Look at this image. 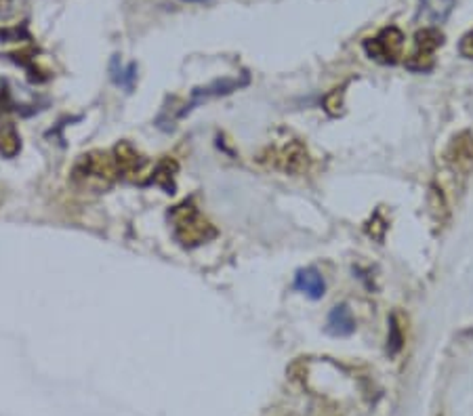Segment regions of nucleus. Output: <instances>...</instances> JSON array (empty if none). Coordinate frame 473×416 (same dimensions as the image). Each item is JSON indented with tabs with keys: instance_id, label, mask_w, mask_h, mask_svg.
<instances>
[{
	"instance_id": "obj_1",
	"label": "nucleus",
	"mask_w": 473,
	"mask_h": 416,
	"mask_svg": "<svg viewBox=\"0 0 473 416\" xmlns=\"http://www.w3.org/2000/svg\"><path fill=\"white\" fill-rule=\"evenodd\" d=\"M168 221L173 225V236L185 249H196V246L207 244L208 240L217 236V230L208 224L194 207V202L185 200L168 213Z\"/></svg>"
},
{
	"instance_id": "obj_2",
	"label": "nucleus",
	"mask_w": 473,
	"mask_h": 416,
	"mask_svg": "<svg viewBox=\"0 0 473 416\" xmlns=\"http://www.w3.org/2000/svg\"><path fill=\"white\" fill-rule=\"evenodd\" d=\"M364 51L371 60L383 66H396L404 51V32L396 26L383 28L377 37L364 40Z\"/></svg>"
},
{
	"instance_id": "obj_3",
	"label": "nucleus",
	"mask_w": 473,
	"mask_h": 416,
	"mask_svg": "<svg viewBox=\"0 0 473 416\" xmlns=\"http://www.w3.org/2000/svg\"><path fill=\"white\" fill-rule=\"evenodd\" d=\"M444 45V34L440 28H423L414 34V49L406 60L411 72H429L436 66V51Z\"/></svg>"
},
{
	"instance_id": "obj_4",
	"label": "nucleus",
	"mask_w": 473,
	"mask_h": 416,
	"mask_svg": "<svg viewBox=\"0 0 473 416\" xmlns=\"http://www.w3.org/2000/svg\"><path fill=\"white\" fill-rule=\"evenodd\" d=\"M74 177L85 181H99V184H110L118 177L114 156L103 154V151H91V154L80 156L74 167Z\"/></svg>"
},
{
	"instance_id": "obj_5",
	"label": "nucleus",
	"mask_w": 473,
	"mask_h": 416,
	"mask_svg": "<svg viewBox=\"0 0 473 416\" xmlns=\"http://www.w3.org/2000/svg\"><path fill=\"white\" fill-rule=\"evenodd\" d=\"M247 85H249V76L244 74L241 80H238V78H224V80H215L213 85H208V86H200V89H194V91H192L190 103H185V108L181 110L179 116H185L188 112H192V110H194L196 105L208 102V99L230 95V93L242 89V86H247Z\"/></svg>"
},
{
	"instance_id": "obj_6",
	"label": "nucleus",
	"mask_w": 473,
	"mask_h": 416,
	"mask_svg": "<svg viewBox=\"0 0 473 416\" xmlns=\"http://www.w3.org/2000/svg\"><path fill=\"white\" fill-rule=\"evenodd\" d=\"M273 167L289 175H301L309 167V154L306 145L299 142H289L282 148L273 151Z\"/></svg>"
},
{
	"instance_id": "obj_7",
	"label": "nucleus",
	"mask_w": 473,
	"mask_h": 416,
	"mask_svg": "<svg viewBox=\"0 0 473 416\" xmlns=\"http://www.w3.org/2000/svg\"><path fill=\"white\" fill-rule=\"evenodd\" d=\"M457 0H420L414 21L423 23V28H437L453 13Z\"/></svg>"
},
{
	"instance_id": "obj_8",
	"label": "nucleus",
	"mask_w": 473,
	"mask_h": 416,
	"mask_svg": "<svg viewBox=\"0 0 473 416\" xmlns=\"http://www.w3.org/2000/svg\"><path fill=\"white\" fill-rule=\"evenodd\" d=\"M446 162L451 164L453 171L469 173L473 167V137L471 133H461L453 139L451 148L446 150Z\"/></svg>"
},
{
	"instance_id": "obj_9",
	"label": "nucleus",
	"mask_w": 473,
	"mask_h": 416,
	"mask_svg": "<svg viewBox=\"0 0 473 416\" xmlns=\"http://www.w3.org/2000/svg\"><path fill=\"white\" fill-rule=\"evenodd\" d=\"M326 335L330 337H349L355 332V320L349 305L341 303L332 307V312L329 314V320H326Z\"/></svg>"
},
{
	"instance_id": "obj_10",
	"label": "nucleus",
	"mask_w": 473,
	"mask_h": 416,
	"mask_svg": "<svg viewBox=\"0 0 473 416\" xmlns=\"http://www.w3.org/2000/svg\"><path fill=\"white\" fill-rule=\"evenodd\" d=\"M114 162L120 175H139L145 167V158L131 143H118L114 150Z\"/></svg>"
},
{
	"instance_id": "obj_11",
	"label": "nucleus",
	"mask_w": 473,
	"mask_h": 416,
	"mask_svg": "<svg viewBox=\"0 0 473 416\" xmlns=\"http://www.w3.org/2000/svg\"><path fill=\"white\" fill-rule=\"evenodd\" d=\"M293 286H295V290L303 292V295L314 298V301L322 298L324 292H326V282H324L322 273H320L318 269H314V267L299 269V272H297V275H295Z\"/></svg>"
},
{
	"instance_id": "obj_12",
	"label": "nucleus",
	"mask_w": 473,
	"mask_h": 416,
	"mask_svg": "<svg viewBox=\"0 0 473 416\" xmlns=\"http://www.w3.org/2000/svg\"><path fill=\"white\" fill-rule=\"evenodd\" d=\"M110 76H112V82L120 89H125L126 93L133 91L137 80V63H128V66H120V57L114 55L112 61H110Z\"/></svg>"
},
{
	"instance_id": "obj_13",
	"label": "nucleus",
	"mask_w": 473,
	"mask_h": 416,
	"mask_svg": "<svg viewBox=\"0 0 473 416\" xmlns=\"http://www.w3.org/2000/svg\"><path fill=\"white\" fill-rule=\"evenodd\" d=\"M175 173H177V162L171 160V158H165V160L156 164L148 184L162 187L167 193H175Z\"/></svg>"
},
{
	"instance_id": "obj_14",
	"label": "nucleus",
	"mask_w": 473,
	"mask_h": 416,
	"mask_svg": "<svg viewBox=\"0 0 473 416\" xmlns=\"http://www.w3.org/2000/svg\"><path fill=\"white\" fill-rule=\"evenodd\" d=\"M20 135L11 122H0V154L15 156L20 151Z\"/></svg>"
},
{
	"instance_id": "obj_15",
	"label": "nucleus",
	"mask_w": 473,
	"mask_h": 416,
	"mask_svg": "<svg viewBox=\"0 0 473 416\" xmlns=\"http://www.w3.org/2000/svg\"><path fill=\"white\" fill-rule=\"evenodd\" d=\"M404 347V332H402L398 314H391L389 318V335H387V354L396 355Z\"/></svg>"
},
{
	"instance_id": "obj_16",
	"label": "nucleus",
	"mask_w": 473,
	"mask_h": 416,
	"mask_svg": "<svg viewBox=\"0 0 473 416\" xmlns=\"http://www.w3.org/2000/svg\"><path fill=\"white\" fill-rule=\"evenodd\" d=\"M459 51H461V55L467 57V60H473V30L467 32L463 40H461Z\"/></svg>"
},
{
	"instance_id": "obj_17",
	"label": "nucleus",
	"mask_w": 473,
	"mask_h": 416,
	"mask_svg": "<svg viewBox=\"0 0 473 416\" xmlns=\"http://www.w3.org/2000/svg\"><path fill=\"white\" fill-rule=\"evenodd\" d=\"M185 3H200V0H185Z\"/></svg>"
}]
</instances>
